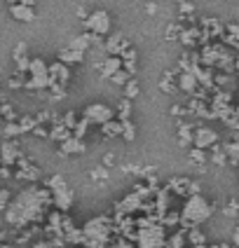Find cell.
<instances>
[{
    "label": "cell",
    "instance_id": "6da1fadb",
    "mask_svg": "<svg viewBox=\"0 0 239 248\" xmlns=\"http://www.w3.org/2000/svg\"><path fill=\"white\" fill-rule=\"evenodd\" d=\"M52 204L49 190H42L38 185H28L19 194H14L12 202L5 208V220L12 227H26L31 222L42 218V211Z\"/></svg>",
    "mask_w": 239,
    "mask_h": 248
},
{
    "label": "cell",
    "instance_id": "7a4b0ae2",
    "mask_svg": "<svg viewBox=\"0 0 239 248\" xmlns=\"http://www.w3.org/2000/svg\"><path fill=\"white\" fill-rule=\"evenodd\" d=\"M211 213H213V206H211L209 202L202 197V194H190L188 197V202H185V206L181 211V225L183 227H199L202 222H207L211 218Z\"/></svg>",
    "mask_w": 239,
    "mask_h": 248
},
{
    "label": "cell",
    "instance_id": "3957f363",
    "mask_svg": "<svg viewBox=\"0 0 239 248\" xmlns=\"http://www.w3.org/2000/svg\"><path fill=\"white\" fill-rule=\"evenodd\" d=\"M112 222L106 216H98L94 220H89L82 230V244H87L89 248H103L108 236H111Z\"/></svg>",
    "mask_w": 239,
    "mask_h": 248
},
{
    "label": "cell",
    "instance_id": "277c9868",
    "mask_svg": "<svg viewBox=\"0 0 239 248\" xmlns=\"http://www.w3.org/2000/svg\"><path fill=\"white\" fill-rule=\"evenodd\" d=\"M49 187V194H52V204H54L61 213H66V211H70L73 208V204H75V194H73V190L68 187V183L61 178L59 173L56 176H52L49 178V183H47Z\"/></svg>",
    "mask_w": 239,
    "mask_h": 248
},
{
    "label": "cell",
    "instance_id": "5b68a950",
    "mask_svg": "<svg viewBox=\"0 0 239 248\" xmlns=\"http://www.w3.org/2000/svg\"><path fill=\"white\" fill-rule=\"evenodd\" d=\"M26 84L24 89H31V92H42L49 87V66L45 63V59H31V66H28V73H26Z\"/></svg>",
    "mask_w": 239,
    "mask_h": 248
},
{
    "label": "cell",
    "instance_id": "8992f818",
    "mask_svg": "<svg viewBox=\"0 0 239 248\" xmlns=\"http://www.w3.org/2000/svg\"><path fill=\"white\" fill-rule=\"evenodd\" d=\"M84 28L87 31H92V33H96V35H108L112 28V19L111 14L106 12V10H94V12H89V16L84 19Z\"/></svg>",
    "mask_w": 239,
    "mask_h": 248
},
{
    "label": "cell",
    "instance_id": "52a82bcc",
    "mask_svg": "<svg viewBox=\"0 0 239 248\" xmlns=\"http://www.w3.org/2000/svg\"><path fill=\"white\" fill-rule=\"evenodd\" d=\"M139 248H164V230L159 225H145L139 232Z\"/></svg>",
    "mask_w": 239,
    "mask_h": 248
},
{
    "label": "cell",
    "instance_id": "ba28073f",
    "mask_svg": "<svg viewBox=\"0 0 239 248\" xmlns=\"http://www.w3.org/2000/svg\"><path fill=\"white\" fill-rule=\"evenodd\" d=\"M82 117H87L89 120V124H106L108 120H112L115 117V110H112L111 106H106V103H89L87 108H84Z\"/></svg>",
    "mask_w": 239,
    "mask_h": 248
},
{
    "label": "cell",
    "instance_id": "9c48e42d",
    "mask_svg": "<svg viewBox=\"0 0 239 248\" xmlns=\"http://www.w3.org/2000/svg\"><path fill=\"white\" fill-rule=\"evenodd\" d=\"M19 157H21V148H19L16 140L7 138V140L0 143V164L2 166H14Z\"/></svg>",
    "mask_w": 239,
    "mask_h": 248
},
{
    "label": "cell",
    "instance_id": "30bf717a",
    "mask_svg": "<svg viewBox=\"0 0 239 248\" xmlns=\"http://www.w3.org/2000/svg\"><path fill=\"white\" fill-rule=\"evenodd\" d=\"M167 190H171V192H176V194H185V197H190V194L199 192V183L190 180L188 176H176V178L169 180Z\"/></svg>",
    "mask_w": 239,
    "mask_h": 248
},
{
    "label": "cell",
    "instance_id": "8fae6325",
    "mask_svg": "<svg viewBox=\"0 0 239 248\" xmlns=\"http://www.w3.org/2000/svg\"><path fill=\"white\" fill-rule=\"evenodd\" d=\"M218 143V134L209 129V126H197L195 129V138H192V145L195 148H202V150H209L211 145Z\"/></svg>",
    "mask_w": 239,
    "mask_h": 248
},
{
    "label": "cell",
    "instance_id": "7c38bea8",
    "mask_svg": "<svg viewBox=\"0 0 239 248\" xmlns=\"http://www.w3.org/2000/svg\"><path fill=\"white\" fill-rule=\"evenodd\" d=\"M16 178L19 180H31V183H35V180L40 178V169L35 164H31V159H26L24 155L16 159Z\"/></svg>",
    "mask_w": 239,
    "mask_h": 248
},
{
    "label": "cell",
    "instance_id": "4fadbf2b",
    "mask_svg": "<svg viewBox=\"0 0 239 248\" xmlns=\"http://www.w3.org/2000/svg\"><path fill=\"white\" fill-rule=\"evenodd\" d=\"M178 40H181L188 49H192V47H197V45H207V40H204V33H202V28H199V26L183 28L181 35H178Z\"/></svg>",
    "mask_w": 239,
    "mask_h": 248
},
{
    "label": "cell",
    "instance_id": "5bb4252c",
    "mask_svg": "<svg viewBox=\"0 0 239 248\" xmlns=\"http://www.w3.org/2000/svg\"><path fill=\"white\" fill-rule=\"evenodd\" d=\"M49 80H52L49 84H61V87H66L70 80V68L56 59L54 63H49Z\"/></svg>",
    "mask_w": 239,
    "mask_h": 248
},
{
    "label": "cell",
    "instance_id": "9a60e30c",
    "mask_svg": "<svg viewBox=\"0 0 239 248\" xmlns=\"http://www.w3.org/2000/svg\"><path fill=\"white\" fill-rule=\"evenodd\" d=\"M127 47H129V40L122 33H112V35H108V40L103 42V49L108 52V56H120L122 49H127Z\"/></svg>",
    "mask_w": 239,
    "mask_h": 248
},
{
    "label": "cell",
    "instance_id": "2e32d148",
    "mask_svg": "<svg viewBox=\"0 0 239 248\" xmlns=\"http://www.w3.org/2000/svg\"><path fill=\"white\" fill-rule=\"evenodd\" d=\"M96 68H98V73H101L103 80H111L112 75L122 68V59H120V56H106L103 61L96 63Z\"/></svg>",
    "mask_w": 239,
    "mask_h": 248
},
{
    "label": "cell",
    "instance_id": "e0dca14e",
    "mask_svg": "<svg viewBox=\"0 0 239 248\" xmlns=\"http://www.w3.org/2000/svg\"><path fill=\"white\" fill-rule=\"evenodd\" d=\"M10 14H12V19L21 21V24L35 21V10H33L31 5H24V2H14V5H10Z\"/></svg>",
    "mask_w": 239,
    "mask_h": 248
},
{
    "label": "cell",
    "instance_id": "ac0fdd59",
    "mask_svg": "<svg viewBox=\"0 0 239 248\" xmlns=\"http://www.w3.org/2000/svg\"><path fill=\"white\" fill-rule=\"evenodd\" d=\"M70 136H73V131H70L68 126L61 122L59 117H54V120H52V129H49L47 138H52L54 143H64V140H68Z\"/></svg>",
    "mask_w": 239,
    "mask_h": 248
},
{
    "label": "cell",
    "instance_id": "d6986e66",
    "mask_svg": "<svg viewBox=\"0 0 239 248\" xmlns=\"http://www.w3.org/2000/svg\"><path fill=\"white\" fill-rule=\"evenodd\" d=\"M199 28H202V33H204V40L209 42V40H213V38H221L225 26L218 19H204V21L199 24Z\"/></svg>",
    "mask_w": 239,
    "mask_h": 248
},
{
    "label": "cell",
    "instance_id": "ffe728a7",
    "mask_svg": "<svg viewBox=\"0 0 239 248\" xmlns=\"http://www.w3.org/2000/svg\"><path fill=\"white\" fill-rule=\"evenodd\" d=\"M28 47H26V42H19L16 47H14V63H16V73H28V66H31V59H28Z\"/></svg>",
    "mask_w": 239,
    "mask_h": 248
},
{
    "label": "cell",
    "instance_id": "44dd1931",
    "mask_svg": "<svg viewBox=\"0 0 239 248\" xmlns=\"http://www.w3.org/2000/svg\"><path fill=\"white\" fill-rule=\"evenodd\" d=\"M61 145V157H68V155H82L87 152V145H84L82 138H75L70 136L68 140H64V143H59Z\"/></svg>",
    "mask_w": 239,
    "mask_h": 248
},
{
    "label": "cell",
    "instance_id": "7402d4cb",
    "mask_svg": "<svg viewBox=\"0 0 239 248\" xmlns=\"http://www.w3.org/2000/svg\"><path fill=\"white\" fill-rule=\"evenodd\" d=\"M59 61H61V63H66V66L82 63L84 52H78V49H73V47H66V49H61V52H59Z\"/></svg>",
    "mask_w": 239,
    "mask_h": 248
},
{
    "label": "cell",
    "instance_id": "603a6c76",
    "mask_svg": "<svg viewBox=\"0 0 239 248\" xmlns=\"http://www.w3.org/2000/svg\"><path fill=\"white\" fill-rule=\"evenodd\" d=\"M101 134L106 138H122V122L117 120V117H112V120H108L106 124H101Z\"/></svg>",
    "mask_w": 239,
    "mask_h": 248
},
{
    "label": "cell",
    "instance_id": "cb8c5ba5",
    "mask_svg": "<svg viewBox=\"0 0 239 248\" xmlns=\"http://www.w3.org/2000/svg\"><path fill=\"white\" fill-rule=\"evenodd\" d=\"M223 42L230 47H239V24H225L223 28Z\"/></svg>",
    "mask_w": 239,
    "mask_h": 248
},
{
    "label": "cell",
    "instance_id": "d4e9b609",
    "mask_svg": "<svg viewBox=\"0 0 239 248\" xmlns=\"http://www.w3.org/2000/svg\"><path fill=\"white\" fill-rule=\"evenodd\" d=\"M192 138H195V129H192V124H185V122L178 124V145H181V148L192 145Z\"/></svg>",
    "mask_w": 239,
    "mask_h": 248
},
{
    "label": "cell",
    "instance_id": "484cf974",
    "mask_svg": "<svg viewBox=\"0 0 239 248\" xmlns=\"http://www.w3.org/2000/svg\"><path fill=\"white\" fill-rule=\"evenodd\" d=\"M159 89H162L164 94H174V92L178 89V84H176V80H174V73H164V75H162Z\"/></svg>",
    "mask_w": 239,
    "mask_h": 248
},
{
    "label": "cell",
    "instance_id": "4316f807",
    "mask_svg": "<svg viewBox=\"0 0 239 248\" xmlns=\"http://www.w3.org/2000/svg\"><path fill=\"white\" fill-rule=\"evenodd\" d=\"M188 159L192 162V164L197 166H202V164H207V159H209V155H207V150H202V148H190V152H188Z\"/></svg>",
    "mask_w": 239,
    "mask_h": 248
},
{
    "label": "cell",
    "instance_id": "83f0119b",
    "mask_svg": "<svg viewBox=\"0 0 239 248\" xmlns=\"http://www.w3.org/2000/svg\"><path fill=\"white\" fill-rule=\"evenodd\" d=\"M209 150H211V157H209V159L213 162V164H221V166H223L225 162H227V155H225V148H223V145H218V143H216V145H211Z\"/></svg>",
    "mask_w": 239,
    "mask_h": 248
},
{
    "label": "cell",
    "instance_id": "f1b7e54d",
    "mask_svg": "<svg viewBox=\"0 0 239 248\" xmlns=\"http://www.w3.org/2000/svg\"><path fill=\"white\" fill-rule=\"evenodd\" d=\"M115 117H117V120H129V117H131V101H129V98H122V101H120Z\"/></svg>",
    "mask_w": 239,
    "mask_h": 248
},
{
    "label": "cell",
    "instance_id": "f546056e",
    "mask_svg": "<svg viewBox=\"0 0 239 248\" xmlns=\"http://www.w3.org/2000/svg\"><path fill=\"white\" fill-rule=\"evenodd\" d=\"M87 129H89V120H87V117H78V122H75V126H73V136L84 138Z\"/></svg>",
    "mask_w": 239,
    "mask_h": 248
},
{
    "label": "cell",
    "instance_id": "4dcf8cb0",
    "mask_svg": "<svg viewBox=\"0 0 239 248\" xmlns=\"http://www.w3.org/2000/svg\"><path fill=\"white\" fill-rule=\"evenodd\" d=\"M122 122V138L125 140H134L136 138V126L131 124V120H120Z\"/></svg>",
    "mask_w": 239,
    "mask_h": 248
},
{
    "label": "cell",
    "instance_id": "1f68e13d",
    "mask_svg": "<svg viewBox=\"0 0 239 248\" xmlns=\"http://www.w3.org/2000/svg\"><path fill=\"white\" fill-rule=\"evenodd\" d=\"M139 92H141V89H139V82L131 78V80L125 84V98H129V101H131V98L139 96Z\"/></svg>",
    "mask_w": 239,
    "mask_h": 248
},
{
    "label": "cell",
    "instance_id": "d6a6232c",
    "mask_svg": "<svg viewBox=\"0 0 239 248\" xmlns=\"http://www.w3.org/2000/svg\"><path fill=\"white\" fill-rule=\"evenodd\" d=\"M188 239H190V244L192 246H202V244H207V239H204V234L197 230V227H190V232H188Z\"/></svg>",
    "mask_w": 239,
    "mask_h": 248
},
{
    "label": "cell",
    "instance_id": "836d02e7",
    "mask_svg": "<svg viewBox=\"0 0 239 248\" xmlns=\"http://www.w3.org/2000/svg\"><path fill=\"white\" fill-rule=\"evenodd\" d=\"M7 84H10V89H21L26 84V73H14Z\"/></svg>",
    "mask_w": 239,
    "mask_h": 248
},
{
    "label": "cell",
    "instance_id": "e575fe53",
    "mask_svg": "<svg viewBox=\"0 0 239 248\" xmlns=\"http://www.w3.org/2000/svg\"><path fill=\"white\" fill-rule=\"evenodd\" d=\"M111 80H112L115 84H120V87H125V84L129 82V80H131V75H129V73H127L125 68H120V70H117V73H115V75L111 78Z\"/></svg>",
    "mask_w": 239,
    "mask_h": 248
},
{
    "label": "cell",
    "instance_id": "d590c367",
    "mask_svg": "<svg viewBox=\"0 0 239 248\" xmlns=\"http://www.w3.org/2000/svg\"><path fill=\"white\" fill-rule=\"evenodd\" d=\"M178 10H181V16H192V14H195V5L181 0V2H178Z\"/></svg>",
    "mask_w": 239,
    "mask_h": 248
},
{
    "label": "cell",
    "instance_id": "8d00e7d4",
    "mask_svg": "<svg viewBox=\"0 0 239 248\" xmlns=\"http://www.w3.org/2000/svg\"><path fill=\"white\" fill-rule=\"evenodd\" d=\"M92 178H94V180H106V178H108V171H106V166H96V169L92 171Z\"/></svg>",
    "mask_w": 239,
    "mask_h": 248
},
{
    "label": "cell",
    "instance_id": "74e56055",
    "mask_svg": "<svg viewBox=\"0 0 239 248\" xmlns=\"http://www.w3.org/2000/svg\"><path fill=\"white\" fill-rule=\"evenodd\" d=\"M61 122L66 124V126H68L70 131H73V126H75V122H78V115H75V112H66V115H64V120H61Z\"/></svg>",
    "mask_w": 239,
    "mask_h": 248
},
{
    "label": "cell",
    "instance_id": "f35d334b",
    "mask_svg": "<svg viewBox=\"0 0 239 248\" xmlns=\"http://www.w3.org/2000/svg\"><path fill=\"white\" fill-rule=\"evenodd\" d=\"M10 202H12V192L10 190H0V208H7Z\"/></svg>",
    "mask_w": 239,
    "mask_h": 248
},
{
    "label": "cell",
    "instance_id": "ab89813d",
    "mask_svg": "<svg viewBox=\"0 0 239 248\" xmlns=\"http://www.w3.org/2000/svg\"><path fill=\"white\" fill-rule=\"evenodd\" d=\"M237 208H239L237 202H230V204L223 208V213H225V216H237Z\"/></svg>",
    "mask_w": 239,
    "mask_h": 248
},
{
    "label": "cell",
    "instance_id": "60d3db41",
    "mask_svg": "<svg viewBox=\"0 0 239 248\" xmlns=\"http://www.w3.org/2000/svg\"><path fill=\"white\" fill-rule=\"evenodd\" d=\"M115 164V157H112V155H106V157H103V166H112Z\"/></svg>",
    "mask_w": 239,
    "mask_h": 248
},
{
    "label": "cell",
    "instance_id": "b9f144b4",
    "mask_svg": "<svg viewBox=\"0 0 239 248\" xmlns=\"http://www.w3.org/2000/svg\"><path fill=\"white\" fill-rule=\"evenodd\" d=\"M78 16H80V19H87V16H89V14H87V10H84V7H80V10H78Z\"/></svg>",
    "mask_w": 239,
    "mask_h": 248
},
{
    "label": "cell",
    "instance_id": "7bdbcfd3",
    "mask_svg": "<svg viewBox=\"0 0 239 248\" xmlns=\"http://www.w3.org/2000/svg\"><path fill=\"white\" fill-rule=\"evenodd\" d=\"M145 10H148V14H155V10H157V7H155V2H150V5L145 7Z\"/></svg>",
    "mask_w": 239,
    "mask_h": 248
},
{
    "label": "cell",
    "instance_id": "ee69618b",
    "mask_svg": "<svg viewBox=\"0 0 239 248\" xmlns=\"http://www.w3.org/2000/svg\"><path fill=\"white\" fill-rule=\"evenodd\" d=\"M235 246L239 248V230H235Z\"/></svg>",
    "mask_w": 239,
    "mask_h": 248
},
{
    "label": "cell",
    "instance_id": "f6af8a7d",
    "mask_svg": "<svg viewBox=\"0 0 239 248\" xmlns=\"http://www.w3.org/2000/svg\"><path fill=\"white\" fill-rule=\"evenodd\" d=\"M235 70H237V75H239V54L235 56Z\"/></svg>",
    "mask_w": 239,
    "mask_h": 248
},
{
    "label": "cell",
    "instance_id": "bcb514c9",
    "mask_svg": "<svg viewBox=\"0 0 239 248\" xmlns=\"http://www.w3.org/2000/svg\"><path fill=\"white\" fill-rule=\"evenodd\" d=\"M235 117H237V122H239V106H235Z\"/></svg>",
    "mask_w": 239,
    "mask_h": 248
},
{
    "label": "cell",
    "instance_id": "7dc6e473",
    "mask_svg": "<svg viewBox=\"0 0 239 248\" xmlns=\"http://www.w3.org/2000/svg\"><path fill=\"white\" fill-rule=\"evenodd\" d=\"M5 2H10V5H14V2H21V0H5Z\"/></svg>",
    "mask_w": 239,
    "mask_h": 248
},
{
    "label": "cell",
    "instance_id": "c3c4849f",
    "mask_svg": "<svg viewBox=\"0 0 239 248\" xmlns=\"http://www.w3.org/2000/svg\"><path fill=\"white\" fill-rule=\"evenodd\" d=\"M195 248H209V246H207V244H202V246H195Z\"/></svg>",
    "mask_w": 239,
    "mask_h": 248
},
{
    "label": "cell",
    "instance_id": "681fc988",
    "mask_svg": "<svg viewBox=\"0 0 239 248\" xmlns=\"http://www.w3.org/2000/svg\"><path fill=\"white\" fill-rule=\"evenodd\" d=\"M237 230H239V227H237Z\"/></svg>",
    "mask_w": 239,
    "mask_h": 248
}]
</instances>
